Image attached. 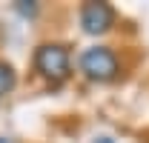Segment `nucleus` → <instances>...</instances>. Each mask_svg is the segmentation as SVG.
Returning <instances> with one entry per match:
<instances>
[{
  "label": "nucleus",
  "instance_id": "3",
  "mask_svg": "<svg viewBox=\"0 0 149 143\" xmlns=\"http://www.w3.org/2000/svg\"><path fill=\"white\" fill-rule=\"evenodd\" d=\"M77 17H80V26H83L86 35L100 37L106 32H112V26L118 20V12L112 9L109 3H83L80 12H77Z\"/></svg>",
  "mask_w": 149,
  "mask_h": 143
},
{
  "label": "nucleus",
  "instance_id": "4",
  "mask_svg": "<svg viewBox=\"0 0 149 143\" xmlns=\"http://www.w3.org/2000/svg\"><path fill=\"white\" fill-rule=\"evenodd\" d=\"M17 86V72L12 69L6 60H0V97H6V94H12Z\"/></svg>",
  "mask_w": 149,
  "mask_h": 143
},
{
  "label": "nucleus",
  "instance_id": "5",
  "mask_svg": "<svg viewBox=\"0 0 149 143\" xmlns=\"http://www.w3.org/2000/svg\"><path fill=\"white\" fill-rule=\"evenodd\" d=\"M15 9H17L23 17H35L37 15V3H15Z\"/></svg>",
  "mask_w": 149,
  "mask_h": 143
},
{
  "label": "nucleus",
  "instance_id": "1",
  "mask_svg": "<svg viewBox=\"0 0 149 143\" xmlns=\"http://www.w3.org/2000/svg\"><path fill=\"white\" fill-rule=\"evenodd\" d=\"M35 72L49 80L52 86H60L72 74V54L63 43H40L35 49Z\"/></svg>",
  "mask_w": 149,
  "mask_h": 143
},
{
  "label": "nucleus",
  "instance_id": "2",
  "mask_svg": "<svg viewBox=\"0 0 149 143\" xmlns=\"http://www.w3.org/2000/svg\"><path fill=\"white\" fill-rule=\"evenodd\" d=\"M77 66H80V74L92 83H112L120 74V60L109 46H89L80 54Z\"/></svg>",
  "mask_w": 149,
  "mask_h": 143
},
{
  "label": "nucleus",
  "instance_id": "6",
  "mask_svg": "<svg viewBox=\"0 0 149 143\" xmlns=\"http://www.w3.org/2000/svg\"><path fill=\"white\" fill-rule=\"evenodd\" d=\"M0 143H17L15 137H6V135H0Z\"/></svg>",
  "mask_w": 149,
  "mask_h": 143
}]
</instances>
